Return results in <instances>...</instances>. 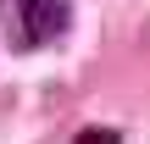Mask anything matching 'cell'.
Wrapping results in <instances>:
<instances>
[{"mask_svg": "<svg viewBox=\"0 0 150 144\" xmlns=\"http://www.w3.org/2000/svg\"><path fill=\"white\" fill-rule=\"evenodd\" d=\"M67 22H72L67 0H17V33L11 39H17V50H33V44L61 39Z\"/></svg>", "mask_w": 150, "mask_h": 144, "instance_id": "6da1fadb", "label": "cell"}, {"mask_svg": "<svg viewBox=\"0 0 150 144\" xmlns=\"http://www.w3.org/2000/svg\"><path fill=\"white\" fill-rule=\"evenodd\" d=\"M72 144H122V133H117V128H83Z\"/></svg>", "mask_w": 150, "mask_h": 144, "instance_id": "7a4b0ae2", "label": "cell"}]
</instances>
